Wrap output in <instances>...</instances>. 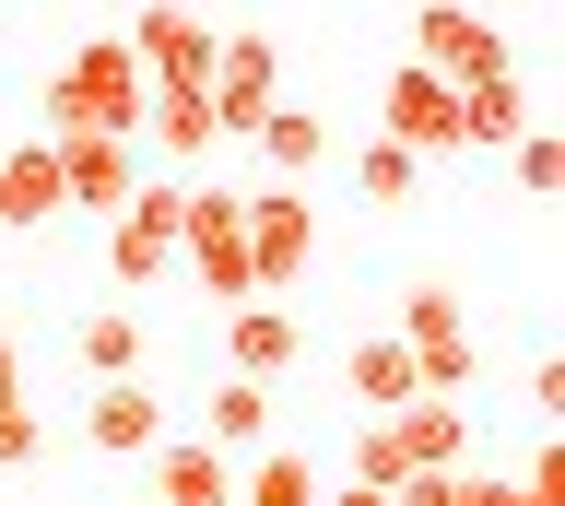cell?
<instances>
[{
	"mask_svg": "<svg viewBox=\"0 0 565 506\" xmlns=\"http://www.w3.org/2000/svg\"><path fill=\"white\" fill-rule=\"evenodd\" d=\"M141 95H153V83L130 72V47H118V36H83L60 72H47L35 118H47V142H60V130H141Z\"/></svg>",
	"mask_w": 565,
	"mask_h": 506,
	"instance_id": "obj_1",
	"label": "cell"
},
{
	"mask_svg": "<svg viewBox=\"0 0 565 506\" xmlns=\"http://www.w3.org/2000/svg\"><path fill=\"white\" fill-rule=\"evenodd\" d=\"M413 60H424L436 83H459V95H471V83H494V72H519L507 24H494V12H471V0H424V12H413Z\"/></svg>",
	"mask_w": 565,
	"mask_h": 506,
	"instance_id": "obj_2",
	"label": "cell"
},
{
	"mask_svg": "<svg viewBox=\"0 0 565 506\" xmlns=\"http://www.w3.org/2000/svg\"><path fill=\"white\" fill-rule=\"evenodd\" d=\"M236 236H247V271H259V294H282L295 271L318 259V213H307V189H247L236 201Z\"/></svg>",
	"mask_w": 565,
	"mask_h": 506,
	"instance_id": "obj_3",
	"label": "cell"
},
{
	"mask_svg": "<svg viewBox=\"0 0 565 506\" xmlns=\"http://www.w3.org/2000/svg\"><path fill=\"white\" fill-rule=\"evenodd\" d=\"M118 47H130L141 83H212V12H189V0H153V12H130L118 24Z\"/></svg>",
	"mask_w": 565,
	"mask_h": 506,
	"instance_id": "obj_4",
	"label": "cell"
},
{
	"mask_svg": "<svg viewBox=\"0 0 565 506\" xmlns=\"http://www.w3.org/2000/svg\"><path fill=\"white\" fill-rule=\"evenodd\" d=\"M212 142H236V130H259V118L282 107V47L271 36H224L212 47Z\"/></svg>",
	"mask_w": 565,
	"mask_h": 506,
	"instance_id": "obj_5",
	"label": "cell"
},
{
	"mask_svg": "<svg viewBox=\"0 0 565 506\" xmlns=\"http://www.w3.org/2000/svg\"><path fill=\"white\" fill-rule=\"evenodd\" d=\"M377 142H401V153H448V142H459V83H436L424 60H401V72L377 83Z\"/></svg>",
	"mask_w": 565,
	"mask_h": 506,
	"instance_id": "obj_6",
	"label": "cell"
},
{
	"mask_svg": "<svg viewBox=\"0 0 565 506\" xmlns=\"http://www.w3.org/2000/svg\"><path fill=\"white\" fill-rule=\"evenodd\" d=\"M60 213H118L130 201V177H141V153H130V130H60Z\"/></svg>",
	"mask_w": 565,
	"mask_h": 506,
	"instance_id": "obj_7",
	"label": "cell"
},
{
	"mask_svg": "<svg viewBox=\"0 0 565 506\" xmlns=\"http://www.w3.org/2000/svg\"><path fill=\"white\" fill-rule=\"evenodd\" d=\"M295 354H307V319H282L271 294L224 306V377H259V389H271V377H282Z\"/></svg>",
	"mask_w": 565,
	"mask_h": 506,
	"instance_id": "obj_8",
	"label": "cell"
},
{
	"mask_svg": "<svg viewBox=\"0 0 565 506\" xmlns=\"http://www.w3.org/2000/svg\"><path fill=\"white\" fill-rule=\"evenodd\" d=\"M153 435H166V400L141 389V377H106V389L83 400V448H95V460H153Z\"/></svg>",
	"mask_w": 565,
	"mask_h": 506,
	"instance_id": "obj_9",
	"label": "cell"
},
{
	"mask_svg": "<svg viewBox=\"0 0 565 506\" xmlns=\"http://www.w3.org/2000/svg\"><path fill=\"white\" fill-rule=\"evenodd\" d=\"M342 389H353V412H401V400H424V365H413L401 330H365L342 354Z\"/></svg>",
	"mask_w": 565,
	"mask_h": 506,
	"instance_id": "obj_10",
	"label": "cell"
},
{
	"mask_svg": "<svg viewBox=\"0 0 565 506\" xmlns=\"http://www.w3.org/2000/svg\"><path fill=\"white\" fill-rule=\"evenodd\" d=\"M153 495L166 506H236V460L212 435H153Z\"/></svg>",
	"mask_w": 565,
	"mask_h": 506,
	"instance_id": "obj_11",
	"label": "cell"
},
{
	"mask_svg": "<svg viewBox=\"0 0 565 506\" xmlns=\"http://www.w3.org/2000/svg\"><path fill=\"white\" fill-rule=\"evenodd\" d=\"M141 142L189 177V165L212 153V95H201V83H153V95H141Z\"/></svg>",
	"mask_w": 565,
	"mask_h": 506,
	"instance_id": "obj_12",
	"label": "cell"
},
{
	"mask_svg": "<svg viewBox=\"0 0 565 506\" xmlns=\"http://www.w3.org/2000/svg\"><path fill=\"white\" fill-rule=\"evenodd\" d=\"M0 224H60V153H47V130H24L0 153Z\"/></svg>",
	"mask_w": 565,
	"mask_h": 506,
	"instance_id": "obj_13",
	"label": "cell"
},
{
	"mask_svg": "<svg viewBox=\"0 0 565 506\" xmlns=\"http://www.w3.org/2000/svg\"><path fill=\"white\" fill-rule=\"evenodd\" d=\"M247 142H259V165H271L282 189H307V177H318V153H330V118H318V107H295V95H282V107L259 118Z\"/></svg>",
	"mask_w": 565,
	"mask_h": 506,
	"instance_id": "obj_14",
	"label": "cell"
},
{
	"mask_svg": "<svg viewBox=\"0 0 565 506\" xmlns=\"http://www.w3.org/2000/svg\"><path fill=\"white\" fill-rule=\"evenodd\" d=\"M388 435H401V460H413V471H471V424H459V400H401Z\"/></svg>",
	"mask_w": 565,
	"mask_h": 506,
	"instance_id": "obj_15",
	"label": "cell"
},
{
	"mask_svg": "<svg viewBox=\"0 0 565 506\" xmlns=\"http://www.w3.org/2000/svg\"><path fill=\"white\" fill-rule=\"evenodd\" d=\"M519 130H542V118H530V83L519 72H494V83H471V95H459V142H519Z\"/></svg>",
	"mask_w": 565,
	"mask_h": 506,
	"instance_id": "obj_16",
	"label": "cell"
},
{
	"mask_svg": "<svg viewBox=\"0 0 565 506\" xmlns=\"http://www.w3.org/2000/svg\"><path fill=\"white\" fill-rule=\"evenodd\" d=\"M459 506H565V471L554 448H530L519 471H459Z\"/></svg>",
	"mask_w": 565,
	"mask_h": 506,
	"instance_id": "obj_17",
	"label": "cell"
},
{
	"mask_svg": "<svg viewBox=\"0 0 565 506\" xmlns=\"http://www.w3.org/2000/svg\"><path fill=\"white\" fill-rule=\"evenodd\" d=\"M330 483L307 471V448H259V460L236 471V506H318Z\"/></svg>",
	"mask_w": 565,
	"mask_h": 506,
	"instance_id": "obj_18",
	"label": "cell"
},
{
	"mask_svg": "<svg viewBox=\"0 0 565 506\" xmlns=\"http://www.w3.org/2000/svg\"><path fill=\"white\" fill-rule=\"evenodd\" d=\"M413 189H424V153H401V142H365V153H353V201H365V213H401Z\"/></svg>",
	"mask_w": 565,
	"mask_h": 506,
	"instance_id": "obj_19",
	"label": "cell"
},
{
	"mask_svg": "<svg viewBox=\"0 0 565 506\" xmlns=\"http://www.w3.org/2000/svg\"><path fill=\"white\" fill-rule=\"evenodd\" d=\"M259 435H271V389H259V377H224V389H212V448L236 460V448H259Z\"/></svg>",
	"mask_w": 565,
	"mask_h": 506,
	"instance_id": "obj_20",
	"label": "cell"
},
{
	"mask_svg": "<svg viewBox=\"0 0 565 506\" xmlns=\"http://www.w3.org/2000/svg\"><path fill=\"white\" fill-rule=\"evenodd\" d=\"M83 377H95V389H106V377H141V319H130V306L83 319Z\"/></svg>",
	"mask_w": 565,
	"mask_h": 506,
	"instance_id": "obj_21",
	"label": "cell"
},
{
	"mask_svg": "<svg viewBox=\"0 0 565 506\" xmlns=\"http://www.w3.org/2000/svg\"><path fill=\"white\" fill-rule=\"evenodd\" d=\"M388 330H401V342H413V354H424V342H459V330H471V306H459V283H413V294H401V319H388Z\"/></svg>",
	"mask_w": 565,
	"mask_h": 506,
	"instance_id": "obj_22",
	"label": "cell"
},
{
	"mask_svg": "<svg viewBox=\"0 0 565 506\" xmlns=\"http://www.w3.org/2000/svg\"><path fill=\"white\" fill-rule=\"evenodd\" d=\"M401 435H388V412H365V424H353V483H365V495H388V483H401Z\"/></svg>",
	"mask_w": 565,
	"mask_h": 506,
	"instance_id": "obj_23",
	"label": "cell"
},
{
	"mask_svg": "<svg viewBox=\"0 0 565 506\" xmlns=\"http://www.w3.org/2000/svg\"><path fill=\"white\" fill-rule=\"evenodd\" d=\"M47 460V424H35L24 400H0V471H35Z\"/></svg>",
	"mask_w": 565,
	"mask_h": 506,
	"instance_id": "obj_24",
	"label": "cell"
},
{
	"mask_svg": "<svg viewBox=\"0 0 565 506\" xmlns=\"http://www.w3.org/2000/svg\"><path fill=\"white\" fill-rule=\"evenodd\" d=\"M507 153H519V189H530V201H554V130H519Z\"/></svg>",
	"mask_w": 565,
	"mask_h": 506,
	"instance_id": "obj_25",
	"label": "cell"
},
{
	"mask_svg": "<svg viewBox=\"0 0 565 506\" xmlns=\"http://www.w3.org/2000/svg\"><path fill=\"white\" fill-rule=\"evenodd\" d=\"M0 400H24V342L0 330Z\"/></svg>",
	"mask_w": 565,
	"mask_h": 506,
	"instance_id": "obj_26",
	"label": "cell"
},
{
	"mask_svg": "<svg viewBox=\"0 0 565 506\" xmlns=\"http://www.w3.org/2000/svg\"><path fill=\"white\" fill-rule=\"evenodd\" d=\"M471 12H519V0H471Z\"/></svg>",
	"mask_w": 565,
	"mask_h": 506,
	"instance_id": "obj_27",
	"label": "cell"
},
{
	"mask_svg": "<svg viewBox=\"0 0 565 506\" xmlns=\"http://www.w3.org/2000/svg\"><path fill=\"white\" fill-rule=\"evenodd\" d=\"M189 12H201V0H189Z\"/></svg>",
	"mask_w": 565,
	"mask_h": 506,
	"instance_id": "obj_28",
	"label": "cell"
}]
</instances>
